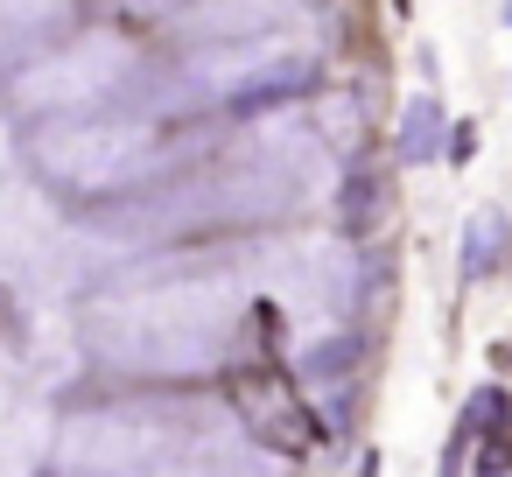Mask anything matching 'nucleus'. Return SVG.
<instances>
[{"label":"nucleus","mask_w":512,"mask_h":477,"mask_svg":"<svg viewBox=\"0 0 512 477\" xmlns=\"http://www.w3.org/2000/svg\"><path fill=\"white\" fill-rule=\"evenodd\" d=\"M505 470H512V435H491L477 449V477H505Z\"/></svg>","instance_id":"obj_6"},{"label":"nucleus","mask_w":512,"mask_h":477,"mask_svg":"<svg viewBox=\"0 0 512 477\" xmlns=\"http://www.w3.org/2000/svg\"><path fill=\"white\" fill-rule=\"evenodd\" d=\"M386 211H393V176L372 169V162H358V169L337 183V225H344L351 239H365Z\"/></svg>","instance_id":"obj_1"},{"label":"nucleus","mask_w":512,"mask_h":477,"mask_svg":"<svg viewBox=\"0 0 512 477\" xmlns=\"http://www.w3.org/2000/svg\"><path fill=\"white\" fill-rule=\"evenodd\" d=\"M442 141H449V120H442V106L421 92V99H407V120H400V162H435L442 155Z\"/></svg>","instance_id":"obj_2"},{"label":"nucleus","mask_w":512,"mask_h":477,"mask_svg":"<svg viewBox=\"0 0 512 477\" xmlns=\"http://www.w3.org/2000/svg\"><path fill=\"white\" fill-rule=\"evenodd\" d=\"M470 421L463 428H498V414H505V393L498 386H484V393H470V407H463Z\"/></svg>","instance_id":"obj_5"},{"label":"nucleus","mask_w":512,"mask_h":477,"mask_svg":"<svg viewBox=\"0 0 512 477\" xmlns=\"http://www.w3.org/2000/svg\"><path fill=\"white\" fill-rule=\"evenodd\" d=\"M442 155H449V162H470V155H477V127H470V120H463V127H449Z\"/></svg>","instance_id":"obj_7"},{"label":"nucleus","mask_w":512,"mask_h":477,"mask_svg":"<svg viewBox=\"0 0 512 477\" xmlns=\"http://www.w3.org/2000/svg\"><path fill=\"white\" fill-rule=\"evenodd\" d=\"M351 358H358V344H351V337H330V344L302 351V365H295V372H302V379H344V365H351Z\"/></svg>","instance_id":"obj_4"},{"label":"nucleus","mask_w":512,"mask_h":477,"mask_svg":"<svg viewBox=\"0 0 512 477\" xmlns=\"http://www.w3.org/2000/svg\"><path fill=\"white\" fill-rule=\"evenodd\" d=\"M498 260H505V211H477V218L463 225V253H456V267H463V281H484Z\"/></svg>","instance_id":"obj_3"},{"label":"nucleus","mask_w":512,"mask_h":477,"mask_svg":"<svg viewBox=\"0 0 512 477\" xmlns=\"http://www.w3.org/2000/svg\"><path fill=\"white\" fill-rule=\"evenodd\" d=\"M505 29H512V8H505Z\"/></svg>","instance_id":"obj_8"}]
</instances>
